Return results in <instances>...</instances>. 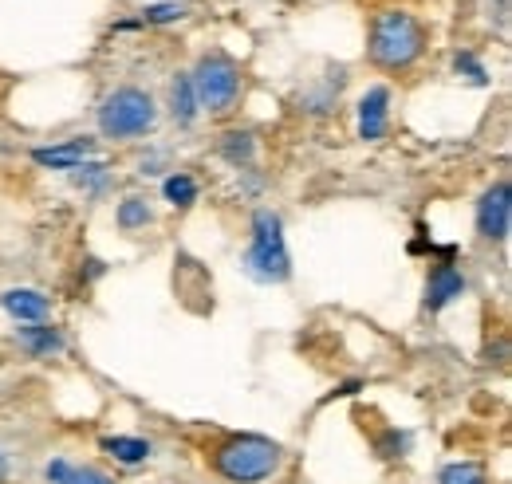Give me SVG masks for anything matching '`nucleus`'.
Returning <instances> with one entry per match:
<instances>
[{"label":"nucleus","mask_w":512,"mask_h":484,"mask_svg":"<svg viewBox=\"0 0 512 484\" xmlns=\"http://www.w3.org/2000/svg\"><path fill=\"white\" fill-rule=\"evenodd\" d=\"M422 48H426V28L402 8L383 12L371 28V60L379 67H390V71L410 67L422 56Z\"/></svg>","instance_id":"1"},{"label":"nucleus","mask_w":512,"mask_h":484,"mask_svg":"<svg viewBox=\"0 0 512 484\" xmlns=\"http://www.w3.org/2000/svg\"><path fill=\"white\" fill-rule=\"evenodd\" d=\"M217 469L221 477L237 484H256L264 477H272L280 469V445L268 441V437H256V433H245V437H233L217 449Z\"/></svg>","instance_id":"2"},{"label":"nucleus","mask_w":512,"mask_h":484,"mask_svg":"<svg viewBox=\"0 0 512 484\" xmlns=\"http://www.w3.org/2000/svg\"><path fill=\"white\" fill-rule=\"evenodd\" d=\"M245 268L260 284H284L292 276V260L284 248V233H280V217L260 209L253 217V244L245 252Z\"/></svg>","instance_id":"3"},{"label":"nucleus","mask_w":512,"mask_h":484,"mask_svg":"<svg viewBox=\"0 0 512 484\" xmlns=\"http://www.w3.org/2000/svg\"><path fill=\"white\" fill-rule=\"evenodd\" d=\"M190 87L197 107H205L213 115H225L241 99V67L229 60V56H205V60H197V67H193Z\"/></svg>","instance_id":"4"},{"label":"nucleus","mask_w":512,"mask_h":484,"mask_svg":"<svg viewBox=\"0 0 512 484\" xmlns=\"http://www.w3.org/2000/svg\"><path fill=\"white\" fill-rule=\"evenodd\" d=\"M158 119V107L146 91L138 87H119L115 95H107V103L99 107V130L107 138H134L146 134Z\"/></svg>","instance_id":"5"},{"label":"nucleus","mask_w":512,"mask_h":484,"mask_svg":"<svg viewBox=\"0 0 512 484\" xmlns=\"http://www.w3.org/2000/svg\"><path fill=\"white\" fill-rule=\"evenodd\" d=\"M509 225H512V201H509V185L497 182L477 205V229L481 237L489 241H505L509 237Z\"/></svg>","instance_id":"6"},{"label":"nucleus","mask_w":512,"mask_h":484,"mask_svg":"<svg viewBox=\"0 0 512 484\" xmlns=\"http://www.w3.org/2000/svg\"><path fill=\"white\" fill-rule=\"evenodd\" d=\"M386 107H390V91L386 87H371L359 103V134L367 142H379L386 134Z\"/></svg>","instance_id":"7"},{"label":"nucleus","mask_w":512,"mask_h":484,"mask_svg":"<svg viewBox=\"0 0 512 484\" xmlns=\"http://www.w3.org/2000/svg\"><path fill=\"white\" fill-rule=\"evenodd\" d=\"M461 292H465L461 272H457V268H449V264H438V268H434V276H430V288H426V307H430V311H438V307H446L449 300H457Z\"/></svg>","instance_id":"8"},{"label":"nucleus","mask_w":512,"mask_h":484,"mask_svg":"<svg viewBox=\"0 0 512 484\" xmlns=\"http://www.w3.org/2000/svg\"><path fill=\"white\" fill-rule=\"evenodd\" d=\"M4 311L12 315V319H24V323H36V319H44L48 315V296H40V292H32V288H12V292H4Z\"/></svg>","instance_id":"9"},{"label":"nucleus","mask_w":512,"mask_h":484,"mask_svg":"<svg viewBox=\"0 0 512 484\" xmlns=\"http://www.w3.org/2000/svg\"><path fill=\"white\" fill-rule=\"evenodd\" d=\"M87 154H91V142H87V138H75V142L52 146V150H36L32 158H36L40 166H52V170H79Z\"/></svg>","instance_id":"10"},{"label":"nucleus","mask_w":512,"mask_h":484,"mask_svg":"<svg viewBox=\"0 0 512 484\" xmlns=\"http://www.w3.org/2000/svg\"><path fill=\"white\" fill-rule=\"evenodd\" d=\"M20 343H24L36 359H48V355H56V351L64 347L60 331H52V327H20Z\"/></svg>","instance_id":"11"},{"label":"nucleus","mask_w":512,"mask_h":484,"mask_svg":"<svg viewBox=\"0 0 512 484\" xmlns=\"http://www.w3.org/2000/svg\"><path fill=\"white\" fill-rule=\"evenodd\" d=\"M170 111H174V119L182 122V126H190L197 119V99H193L190 75H178L174 79V87H170Z\"/></svg>","instance_id":"12"},{"label":"nucleus","mask_w":512,"mask_h":484,"mask_svg":"<svg viewBox=\"0 0 512 484\" xmlns=\"http://www.w3.org/2000/svg\"><path fill=\"white\" fill-rule=\"evenodd\" d=\"M103 449H107L111 457L127 461V465L150 457V445H146V441H138V437H107V441H103Z\"/></svg>","instance_id":"13"},{"label":"nucleus","mask_w":512,"mask_h":484,"mask_svg":"<svg viewBox=\"0 0 512 484\" xmlns=\"http://www.w3.org/2000/svg\"><path fill=\"white\" fill-rule=\"evenodd\" d=\"M186 12H190V4L170 0V4H150V8H142V20H146V24H170V20H182Z\"/></svg>","instance_id":"14"},{"label":"nucleus","mask_w":512,"mask_h":484,"mask_svg":"<svg viewBox=\"0 0 512 484\" xmlns=\"http://www.w3.org/2000/svg\"><path fill=\"white\" fill-rule=\"evenodd\" d=\"M119 225L123 229H138V225H150V209H146V201L142 197H127L123 205H119Z\"/></svg>","instance_id":"15"},{"label":"nucleus","mask_w":512,"mask_h":484,"mask_svg":"<svg viewBox=\"0 0 512 484\" xmlns=\"http://www.w3.org/2000/svg\"><path fill=\"white\" fill-rule=\"evenodd\" d=\"M166 201H170V205H193V201H197V185H193V178H186V174L166 178Z\"/></svg>","instance_id":"16"},{"label":"nucleus","mask_w":512,"mask_h":484,"mask_svg":"<svg viewBox=\"0 0 512 484\" xmlns=\"http://www.w3.org/2000/svg\"><path fill=\"white\" fill-rule=\"evenodd\" d=\"M225 158L229 162H249L253 158V138L249 134H225Z\"/></svg>","instance_id":"17"},{"label":"nucleus","mask_w":512,"mask_h":484,"mask_svg":"<svg viewBox=\"0 0 512 484\" xmlns=\"http://www.w3.org/2000/svg\"><path fill=\"white\" fill-rule=\"evenodd\" d=\"M442 484H485V473L477 465H449L442 473Z\"/></svg>","instance_id":"18"},{"label":"nucleus","mask_w":512,"mask_h":484,"mask_svg":"<svg viewBox=\"0 0 512 484\" xmlns=\"http://www.w3.org/2000/svg\"><path fill=\"white\" fill-rule=\"evenodd\" d=\"M56 484H115V481L107 473H99V469H67Z\"/></svg>","instance_id":"19"},{"label":"nucleus","mask_w":512,"mask_h":484,"mask_svg":"<svg viewBox=\"0 0 512 484\" xmlns=\"http://www.w3.org/2000/svg\"><path fill=\"white\" fill-rule=\"evenodd\" d=\"M461 67L469 71V79H473V83H485V71L477 67V60H473V56H457V71H461Z\"/></svg>","instance_id":"20"},{"label":"nucleus","mask_w":512,"mask_h":484,"mask_svg":"<svg viewBox=\"0 0 512 484\" xmlns=\"http://www.w3.org/2000/svg\"><path fill=\"white\" fill-rule=\"evenodd\" d=\"M8 477V461H4V453H0V481Z\"/></svg>","instance_id":"21"}]
</instances>
